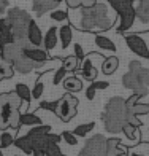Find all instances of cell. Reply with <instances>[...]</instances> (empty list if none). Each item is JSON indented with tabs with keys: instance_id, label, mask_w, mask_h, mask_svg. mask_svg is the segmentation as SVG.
Masks as SVG:
<instances>
[{
	"instance_id": "obj_14",
	"label": "cell",
	"mask_w": 149,
	"mask_h": 156,
	"mask_svg": "<svg viewBox=\"0 0 149 156\" xmlns=\"http://www.w3.org/2000/svg\"><path fill=\"white\" fill-rule=\"evenodd\" d=\"M13 41H15V37H13V30H11L8 19L0 18V49L6 45L13 43Z\"/></svg>"
},
{
	"instance_id": "obj_43",
	"label": "cell",
	"mask_w": 149,
	"mask_h": 156,
	"mask_svg": "<svg viewBox=\"0 0 149 156\" xmlns=\"http://www.w3.org/2000/svg\"><path fill=\"white\" fill-rule=\"evenodd\" d=\"M95 93H97V89H95L94 84L90 83L87 86V89H86V99H87V101H94V99H95Z\"/></svg>"
},
{
	"instance_id": "obj_52",
	"label": "cell",
	"mask_w": 149,
	"mask_h": 156,
	"mask_svg": "<svg viewBox=\"0 0 149 156\" xmlns=\"http://www.w3.org/2000/svg\"><path fill=\"white\" fill-rule=\"evenodd\" d=\"M147 145H149V144H147Z\"/></svg>"
},
{
	"instance_id": "obj_10",
	"label": "cell",
	"mask_w": 149,
	"mask_h": 156,
	"mask_svg": "<svg viewBox=\"0 0 149 156\" xmlns=\"http://www.w3.org/2000/svg\"><path fill=\"white\" fill-rule=\"evenodd\" d=\"M122 86H124L125 89H132L133 93H141V94H144V96L149 94L147 86L141 84V83L138 81V78L135 76L132 72L124 73V76H122Z\"/></svg>"
},
{
	"instance_id": "obj_46",
	"label": "cell",
	"mask_w": 149,
	"mask_h": 156,
	"mask_svg": "<svg viewBox=\"0 0 149 156\" xmlns=\"http://www.w3.org/2000/svg\"><path fill=\"white\" fill-rule=\"evenodd\" d=\"M70 8H81V0H65Z\"/></svg>"
},
{
	"instance_id": "obj_11",
	"label": "cell",
	"mask_w": 149,
	"mask_h": 156,
	"mask_svg": "<svg viewBox=\"0 0 149 156\" xmlns=\"http://www.w3.org/2000/svg\"><path fill=\"white\" fill-rule=\"evenodd\" d=\"M22 51H24V48L21 46V45H18L16 41H13V43L6 45V46H3L2 49H0V54L3 56V59L6 62L13 66V62H15L21 54H22Z\"/></svg>"
},
{
	"instance_id": "obj_35",
	"label": "cell",
	"mask_w": 149,
	"mask_h": 156,
	"mask_svg": "<svg viewBox=\"0 0 149 156\" xmlns=\"http://www.w3.org/2000/svg\"><path fill=\"white\" fill-rule=\"evenodd\" d=\"M49 16H51L52 21H57V23H67V21H68V13L65 10H57V8H56V10L51 11V15H49Z\"/></svg>"
},
{
	"instance_id": "obj_8",
	"label": "cell",
	"mask_w": 149,
	"mask_h": 156,
	"mask_svg": "<svg viewBox=\"0 0 149 156\" xmlns=\"http://www.w3.org/2000/svg\"><path fill=\"white\" fill-rule=\"evenodd\" d=\"M125 43L133 54H137L143 59H149V45L138 34H127L125 35Z\"/></svg>"
},
{
	"instance_id": "obj_19",
	"label": "cell",
	"mask_w": 149,
	"mask_h": 156,
	"mask_svg": "<svg viewBox=\"0 0 149 156\" xmlns=\"http://www.w3.org/2000/svg\"><path fill=\"white\" fill-rule=\"evenodd\" d=\"M32 3H33L32 10L35 11L37 16H43L49 10H56L57 5H59L56 0H32Z\"/></svg>"
},
{
	"instance_id": "obj_23",
	"label": "cell",
	"mask_w": 149,
	"mask_h": 156,
	"mask_svg": "<svg viewBox=\"0 0 149 156\" xmlns=\"http://www.w3.org/2000/svg\"><path fill=\"white\" fill-rule=\"evenodd\" d=\"M63 88H65L67 93H78V91H81L83 89V81L80 80L78 76H68L63 80Z\"/></svg>"
},
{
	"instance_id": "obj_5",
	"label": "cell",
	"mask_w": 149,
	"mask_h": 156,
	"mask_svg": "<svg viewBox=\"0 0 149 156\" xmlns=\"http://www.w3.org/2000/svg\"><path fill=\"white\" fill-rule=\"evenodd\" d=\"M22 99L16 93H2L0 94V129L6 131L10 127L11 115L16 108H21Z\"/></svg>"
},
{
	"instance_id": "obj_4",
	"label": "cell",
	"mask_w": 149,
	"mask_h": 156,
	"mask_svg": "<svg viewBox=\"0 0 149 156\" xmlns=\"http://www.w3.org/2000/svg\"><path fill=\"white\" fill-rule=\"evenodd\" d=\"M135 0H108V3L113 6V10L116 11V15L119 16V27L117 32L124 34L133 26L137 15H135Z\"/></svg>"
},
{
	"instance_id": "obj_12",
	"label": "cell",
	"mask_w": 149,
	"mask_h": 156,
	"mask_svg": "<svg viewBox=\"0 0 149 156\" xmlns=\"http://www.w3.org/2000/svg\"><path fill=\"white\" fill-rule=\"evenodd\" d=\"M27 40L32 46H37L41 48L43 46V32H41L40 26L32 19L30 24H29V29H27Z\"/></svg>"
},
{
	"instance_id": "obj_29",
	"label": "cell",
	"mask_w": 149,
	"mask_h": 156,
	"mask_svg": "<svg viewBox=\"0 0 149 156\" xmlns=\"http://www.w3.org/2000/svg\"><path fill=\"white\" fill-rule=\"evenodd\" d=\"M51 132V126H48V124H40V126H33L32 129L25 134L29 139H37V137H43L46 136V134Z\"/></svg>"
},
{
	"instance_id": "obj_13",
	"label": "cell",
	"mask_w": 149,
	"mask_h": 156,
	"mask_svg": "<svg viewBox=\"0 0 149 156\" xmlns=\"http://www.w3.org/2000/svg\"><path fill=\"white\" fill-rule=\"evenodd\" d=\"M129 72H132L138 78V81L144 86H149V69L141 66L140 61H130L129 64Z\"/></svg>"
},
{
	"instance_id": "obj_9",
	"label": "cell",
	"mask_w": 149,
	"mask_h": 156,
	"mask_svg": "<svg viewBox=\"0 0 149 156\" xmlns=\"http://www.w3.org/2000/svg\"><path fill=\"white\" fill-rule=\"evenodd\" d=\"M22 54L25 58H29L32 62L37 64V67H41L43 64H46L49 61V56H48V51L43 48H37V46H27L24 48Z\"/></svg>"
},
{
	"instance_id": "obj_45",
	"label": "cell",
	"mask_w": 149,
	"mask_h": 156,
	"mask_svg": "<svg viewBox=\"0 0 149 156\" xmlns=\"http://www.w3.org/2000/svg\"><path fill=\"white\" fill-rule=\"evenodd\" d=\"M8 5H10V0H0V18L3 16V13L6 11Z\"/></svg>"
},
{
	"instance_id": "obj_27",
	"label": "cell",
	"mask_w": 149,
	"mask_h": 156,
	"mask_svg": "<svg viewBox=\"0 0 149 156\" xmlns=\"http://www.w3.org/2000/svg\"><path fill=\"white\" fill-rule=\"evenodd\" d=\"M43 124L41 123V118L35 113H21V126H40Z\"/></svg>"
},
{
	"instance_id": "obj_32",
	"label": "cell",
	"mask_w": 149,
	"mask_h": 156,
	"mask_svg": "<svg viewBox=\"0 0 149 156\" xmlns=\"http://www.w3.org/2000/svg\"><path fill=\"white\" fill-rule=\"evenodd\" d=\"M120 132H122L127 139H130V140H137V139H140L138 127H137V126H133V124H130V123H125Z\"/></svg>"
},
{
	"instance_id": "obj_24",
	"label": "cell",
	"mask_w": 149,
	"mask_h": 156,
	"mask_svg": "<svg viewBox=\"0 0 149 156\" xmlns=\"http://www.w3.org/2000/svg\"><path fill=\"white\" fill-rule=\"evenodd\" d=\"M119 67V59L116 56H110V58H105L103 64H102V72L105 75H113Z\"/></svg>"
},
{
	"instance_id": "obj_39",
	"label": "cell",
	"mask_w": 149,
	"mask_h": 156,
	"mask_svg": "<svg viewBox=\"0 0 149 156\" xmlns=\"http://www.w3.org/2000/svg\"><path fill=\"white\" fill-rule=\"evenodd\" d=\"M144 97V94H141V93H133L129 99H125V107H127V110H130L135 104H138L140 102V99H143Z\"/></svg>"
},
{
	"instance_id": "obj_37",
	"label": "cell",
	"mask_w": 149,
	"mask_h": 156,
	"mask_svg": "<svg viewBox=\"0 0 149 156\" xmlns=\"http://www.w3.org/2000/svg\"><path fill=\"white\" fill-rule=\"evenodd\" d=\"M60 137H62L63 140H65V144H67V145H72V147L78 145V137L75 136V134H73L72 131H63Z\"/></svg>"
},
{
	"instance_id": "obj_1",
	"label": "cell",
	"mask_w": 149,
	"mask_h": 156,
	"mask_svg": "<svg viewBox=\"0 0 149 156\" xmlns=\"http://www.w3.org/2000/svg\"><path fill=\"white\" fill-rule=\"evenodd\" d=\"M114 24V19L108 16V6L105 3H97L92 8H84L81 6L80 10V21L78 27L86 32H94V30H108Z\"/></svg>"
},
{
	"instance_id": "obj_41",
	"label": "cell",
	"mask_w": 149,
	"mask_h": 156,
	"mask_svg": "<svg viewBox=\"0 0 149 156\" xmlns=\"http://www.w3.org/2000/svg\"><path fill=\"white\" fill-rule=\"evenodd\" d=\"M57 105H59V101H52V102L43 101V102H40V108L49 110V112H54V113H56V110H57Z\"/></svg>"
},
{
	"instance_id": "obj_33",
	"label": "cell",
	"mask_w": 149,
	"mask_h": 156,
	"mask_svg": "<svg viewBox=\"0 0 149 156\" xmlns=\"http://www.w3.org/2000/svg\"><path fill=\"white\" fill-rule=\"evenodd\" d=\"M62 67H65L67 72H76V70H80V62L75 58V54H72L62 61Z\"/></svg>"
},
{
	"instance_id": "obj_25",
	"label": "cell",
	"mask_w": 149,
	"mask_h": 156,
	"mask_svg": "<svg viewBox=\"0 0 149 156\" xmlns=\"http://www.w3.org/2000/svg\"><path fill=\"white\" fill-rule=\"evenodd\" d=\"M94 41H95V45H97L98 48H100V49H105V51H113V53L116 51V45H114V41L110 40L108 37H105V35L97 34V35H95V38H94Z\"/></svg>"
},
{
	"instance_id": "obj_22",
	"label": "cell",
	"mask_w": 149,
	"mask_h": 156,
	"mask_svg": "<svg viewBox=\"0 0 149 156\" xmlns=\"http://www.w3.org/2000/svg\"><path fill=\"white\" fill-rule=\"evenodd\" d=\"M59 40H60L62 49H67L70 46V43L73 40V29L70 24H63L59 27Z\"/></svg>"
},
{
	"instance_id": "obj_26",
	"label": "cell",
	"mask_w": 149,
	"mask_h": 156,
	"mask_svg": "<svg viewBox=\"0 0 149 156\" xmlns=\"http://www.w3.org/2000/svg\"><path fill=\"white\" fill-rule=\"evenodd\" d=\"M15 147H18L21 151H24L25 154H32L33 151V147H32V142L30 139L27 137V136H21L18 139H15V144H13Z\"/></svg>"
},
{
	"instance_id": "obj_28",
	"label": "cell",
	"mask_w": 149,
	"mask_h": 156,
	"mask_svg": "<svg viewBox=\"0 0 149 156\" xmlns=\"http://www.w3.org/2000/svg\"><path fill=\"white\" fill-rule=\"evenodd\" d=\"M13 75H15V69H13V66L6 62L3 59V56L0 54V81L6 80V78H11Z\"/></svg>"
},
{
	"instance_id": "obj_44",
	"label": "cell",
	"mask_w": 149,
	"mask_h": 156,
	"mask_svg": "<svg viewBox=\"0 0 149 156\" xmlns=\"http://www.w3.org/2000/svg\"><path fill=\"white\" fill-rule=\"evenodd\" d=\"M92 84L95 86V89L98 91V89H106L110 86V83L108 81H92Z\"/></svg>"
},
{
	"instance_id": "obj_48",
	"label": "cell",
	"mask_w": 149,
	"mask_h": 156,
	"mask_svg": "<svg viewBox=\"0 0 149 156\" xmlns=\"http://www.w3.org/2000/svg\"><path fill=\"white\" fill-rule=\"evenodd\" d=\"M32 154H33V156H46L45 148H35V150L32 151Z\"/></svg>"
},
{
	"instance_id": "obj_47",
	"label": "cell",
	"mask_w": 149,
	"mask_h": 156,
	"mask_svg": "<svg viewBox=\"0 0 149 156\" xmlns=\"http://www.w3.org/2000/svg\"><path fill=\"white\" fill-rule=\"evenodd\" d=\"M94 5H97V0H81V6L84 8H92Z\"/></svg>"
},
{
	"instance_id": "obj_30",
	"label": "cell",
	"mask_w": 149,
	"mask_h": 156,
	"mask_svg": "<svg viewBox=\"0 0 149 156\" xmlns=\"http://www.w3.org/2000/svg\"><path fill=\"white\" fill-rule=\"evenodd\" d=\"M15 93L19 96V99H22V102H25L27 105H29L30 99H32V91L29 89V86L24 83H18L16 88H15Z\"/></svg>"
},
{
	"instance_id": "obj_49",
	"label": "cell",
	"mask_w": 149,
	"mask_h": 156,
	"mask_svg": "<svg viewBox=\"0 0 149 156\" xmlns=\"http://www.w3.org/2000/svg\"><path fill=\"white\" fill-rule=\"evenodd\" d=\"M130 156H143V154H138V153H132Z\"/></svg>"
},
{
	"instance_id": "obj_2",
	"label": "cell",
	"mask_w": 149,
	"mask_h": 156,
	"mask_svg": "<svg viewBox=\"0 0 149 156\" xmlns=\"http://www.w3.org/2000/svg\"><path fill=\"white\" fill-rule=\"evenodd\" d=\"M133 115L127 110L125 107V99L122 97H111L108 104L105 105V110L102 113V121L105 124L106 132L117 134L122 131L125 123H129V119Z\"/></svg>"
},
{
	"instance_id": "obj_15",
	"label": "cell",
	"mask_w": 149,
	"mask_h": 156,
	"mask_svg": "<svg viewBox=\"0 0 149 156\" xmlns=\"http://www.w3.org/2000/svg\"><path fill=\"white\" fill-rule=\"evenodd\" d=\"M105 156H127V148L122 147V142L116 137L106 139V153Z\"/></svg>"
},
{
	"instance_id": "obj_40",
	"label": "cell",
	"mask_w": 149,
	"mask_h": 156,
	"mask_svg": "<svg viewBox=\"0 0 149 156\" xmlns=\"http://www.w3.org/2000/svg\"><path fill=\"white\" fill-rule=\"evenodd\" d=\"M43 93H45V83L41 80H38L37 83H35L33 89H32V97L33 99H40L41 96H43Z\"/></svg>"
},
{
	"instance_id": "obj_42",
	"label": "cell",
	"mask_w": 149,
	"mask_h": 156,
	"mask_svg": "<svg viewBox=\"0 0 149 156\" xmlns=\"http://www.w3.org/2000/svg\"><path fill=\"white\" fill-rule=\"evenodd\" d=\"M75 58L78 59V62H80V66H81V62L84 61V58H86V54H84V49L80 43H75Z\"/></svg>"
},
{
	"instance_id": "obj_17",
	"label": "cell",
	"mask_w": 149,
	"mask_h": 156,
	"mask_svg": "<svg viewBox=\"0 0 149 156\" xmlns=\"http://www.w3.org/2000/svg\"><path fill=\"white\" fill-rule=\"evenodd\" d=\"M133 6L137 19L143 24H149V0H135Z\"/></svg>"
},
{
	"instance_id": "obj_21",
	"label": "cell",
	"mask_w": 149,
	"mask_h": 156,
	"mask_svg": "<svg viewBox=\"0 0 149 156\" xmlns=\"http://www.w3.org/2000/svg\"><path fill=\"white\" fill-rule=\"evenodd\" d=\"M57 41H59V29L57 27H49L48 32L43 35V49L51 51L56 48Z\"/></svg>"
},
{
	"instance_id": "obj_6",
	"label": "cell",
	"mask_w": 149,
	"mask_h": 156,
	"mask_svg": "<svg viewBox=\"0 0 149 156\" xmlns=\"http://www.w3.org/2000/svg\"><path fill=\"white\" fill-rule=\"evenodd\" d=\"M76 107H78V99L72 93H67L62 96V99H59V105H57V110H56V115L63 123H68L76 116V113H78Z\"/></svg>"
},
{
	"instance_id": "obj_18",
	"label": "cell",
	"mask_w": 149,
	"mask_h": 156,
	"mask_svg": "<svg viewBox=\"0 0 149 156\" xmlns=\"http://www.w3.org/2000/svg\"><path fill=\"white\" fill-rule=\"evenodd\" d=\"M92 56L89 54L87 58H84V61L81 62V66H80V72L83 75L84 80H87V81H95V78H97V69L94 67V64H92L90 61Z\"/></svg>"
},
{
	"instance_id": "obj_7",
	"label": "cell",
	"mask_w": 149,
	"mask_h": 156,
	"mask_svg": "<svg viewBox=\"0 0 149 156\" xmlns=\"http://www.w3.org/2000/svg\"><path fill=\"white\" fill-rule=\"evenodd\" d=\"M106 153V139L102 134L87 139L86 145L80 151V156H105Z\"/></svg>"
},
{
	"instance_id": "obj_16",
	"label": "cell",
	"mask_w": 149,
	"mask_h": 156,
	"mask_svg": "<svg viewBox=\"0 0 149 156\" xmlns=\"http://www.w3.org/2000/svg\"><path fill=\"white\" fill-rule=\"evenodd\" d=\"M13 69H15L16 72L22 73V75H27V73H30L32 70L38 69V67H37V64L32 62L29 58H25L24 54H21L19 58H18L15 62H13Z\"/></svg>"
},
{
	"instance_id": "obj_36",
	"label": "cell",
	"mask_w": 149,
	"mask_h": 156,
	"mask_svg": "<svg viewBox=\"0 0 149 156\" xmlns=\"http://www.w3.org/2000/svg\"><path fill=\"white\" fill-rule=\"evenodd\" d=\"M15 144V136L11 132H3L0 136V148H8Z\"/></svg>"
},
{
	"instance_id": "obj_38",
	"label": "cell",
	"mask_w": 149,
	"mask_h": 156,
	"mask_svg": "<svg viewBox=\"0 0 149 156\" xmlns=\"http://www.w3.org/2000/svg\"><path fill=\"white\" fill-rule=\"evenodd\" d=\"M65 75H67V69H65V67H59V69L54 72L52 83H54V84H60L63 80H65Z\"/></svg>"
},
{
	"instance_id": "obj_3",
	"label": "cell",
	"mask_w": 149,
	"mask_h": 156,
	"mask_svg": "<svg viewBox=\"0 0 149 156\" xmlns=\"http://www.w3.org/2000/svg\"><path fill=\"white\" fill-rule=\"evenodd\" d=\"M6 19L11 26L13 30V37L18 45H21L22 48L32 46L27 40V29H29V24L32 21V16L27 13L25 10L21 8H10L6 10Z\"/></svg>"
},
{
	"instance_id": "obj_50",
	"label": "cell",
	"mask_w": 149,
	"mask_h": 156,
	"mask_svg": "<svg viewBox=\"0 0 149 156\" xmlns=\"http://www.w3.org/2000/svg\"><path fill=\"white\" fill-rule=\"evenodd\" d=\"M0 156H3V153H2V148H0Z\"/></svg>"
},
{
	"instance_id": "obj_31",
	"label": "cell",
	"mask_w": 149,
	"mask_h": 156,
	"mask_svg": "<svg viewBox=\"0 0 149 156\" xmlns=\"http://www.w3.org/2000/svg\"><path fill=\"white\" fill-rule=\"evenodd\" d=\"M94 127H95V123L94 121H90V123H84V124H80V126H76L75 127V131H72L76 137H86L89 132L94 131Z\"/></svg>"
},
{
	"instance_id": "obj_20",
	"label": "cell",
	"mask_w": 149,
	"mask_h": 156,
	"mask_svg": "<svg viewBox=\"0 0 149 156\" xmlns=\"http://www.w3.org/2000/svg\"><path fill=\"white\" fill-rule=\"evenodd\" d=\"M62 137L56 136V134H49L48 136V144L45 147V153L46 156H65V153H62L60 147H59V140Z\"/></svg>"
},
{
	"instance_id": "obj_34",
	"label": "cell",
	"mask_w": 149,
	"mask_h": 156,
	"mask_svg": "<svg viewBox=\"0 0 149 156\" xmlns=\"http://www.w3.org/2000/svg\"><path fill=\"white\" fill-rule=\"evenodd\" d=\"M133 116H140V115H147L149 113V104H141V102H138V104H135L133 107L129 110Z\"/></svg>"
},
{
	"instance_id": "obj_51",
	"label": "cell",
	"mask_w": 149,
	"mask_h": 156,
	"mask_svg": "<svg viewBox=\"0 0 149 156\" xmlns=\"http://www.w3.org/2000/svg\"><path fill=\"white\" fill-rule=\"evenodd\" d=\"M56 2H57V3H62V0H56Z\"/></svg>"
}]
</instances>
